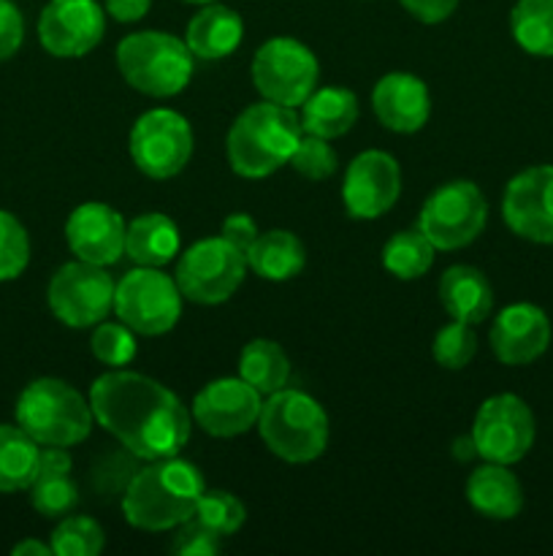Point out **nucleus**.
Wrapping results in <instances>:
<instances>
[{"mask_svg": "<svg viewBox=\"0 0 553 556\" xmlns=\"http://www.w3.org/2000/svg\"><path fill=\"white\" fill-rule=\"evenodd\" d=\"M434 244L421 228H407L394 233L383 248V266L399 280H417L434 264Z\"/></svg>", "mask_w": 553, "mask_h": 556, "instance_id": "7c9ffc66", "label": "nucleus"}, {"mask_svg": "<svg viewBox=\"0 0 553 556\" xmlns=\"http://www.w3.org/2000/svg\"><path fill=\"white\" fill-rule=\"evenodd\" d=\"M244 255H247L249 269L271 282L291 280L307 264L301 239L291 231H282V228L258 233V239L249 244V250Z\"/></svg>", "mask_w": 553, "mask_h": 556, "instance_id": "bb28decb", "label": "nucleus"}, {"mask_svg": "<svg viewBox=\"0 0 553 556\" xmlns=\"http://www.w3.org/2000/svg\"><path fill=\"white\" fill-rule=\"evenodd\" d=\"M30 264V237L11 212L0 210V282L16 280Z\"/></svg>", "mask_w": 553, "mask_h": 556, "instance_id": "72a5a7b5", "label": "nucleus"}, {"mask_svg": "<svg viewBox=\"0 0 553 556\" xmlns=\"http://www.w3.org/2000/svg\"><path fill=\"white\" fill-rule=\"evenodd\" d=\"M466 500L477 514L497 521L515 519L524 508L520 481L515 472L507 470V465H497V462H486L472 470V476L466 478Z\"/></svg>", "mask_w": 553, "mask_h": 556, "instance_id": "4be33fe9", "label": "nucleus"}, {"mask_svg": "<svg viewBox=\"0 0 553 556\" xmlns=\"http://www.w3.org/2000/svg\"><path fill=\"white\" fill-rule=\"evenodd\" d=\"M318 58L296 38H269L255 52L253 85L271 103L287 109L301 106L318 90Z\"/></svg>", "mask_w": 553, "mask_h": 556, "instance_id": "1a4fd4ad", "label": "nucleus"}, {"mask_svg": "<svg viewBox=\"0 0 553 556\" xmlns=\"http://www.w3.org/2000/svg\"><path fill=\"white\" fill-rule=\"evenodd\" d=\"M117 68L133 90L168 98L188 87L193 76V52L171 33H130L117 47Z\"/></svg>", "mask_w": 553, "mask_h": 556, "instance_id": "423d86ee", "label": "nucleus"}, {"mask_svg": "<svg viewBox=\"0 0 553 556\" xmlns=\"http://www.w3.org/2000/svg\"><path fill=\"white\" fill-rule=\"evenodd\" d=\"M70 454L60 445H43L38 454V470L30 483V503L47 519H60L79 505V486L70 478Z\"/></svg>", "mask_w": 553, "mask_h": 556, "instance_id": "412c9836", "label": "nucleus"}, {"mask_svg": "<svg viewBox=\"0 0 553 556\" xmlns=\"http://www.w3.org/2000/svg\"><path fill=\"white\" fill-rule=\"evenodd\" d=\"M130 157L152 179H171L193 155V130L173 109H150L130 130Z\"/></svg>", "mask_w": 553, "mask_h": 556, "instance_id": "9b49d317", "label": "nucleus"}, {"mask_svg": "<svg viewBox=\"0 0 553 556\" xmlns=\"http://www.w3.org/2000/svg\"><path fill=\"white\" fill-rule=\"evenodd\" d=\"M486 220L488 204L480 188L466 179H453L428 195L417 228L437 250H461L480 237Z\"/></svg>", "mask_w": 553, "mask_h": 556, "instance_id": "6e6552de", "label": "nucleus"}, {"mask_svg": "<svg viewBox=\"0 0 553 556\" xmlns=\"http://www.w3.org/2000/svg\"><path fill=\"white\" fill-rule=\"evenodd\" d=\"M125 220L117 210L101 201H87L70 212L65 239L70 253L95 266H112L125 255Z\"/></svg>", "mask_w": 553, "mask_h": 556, "instance_id": "a211bd4d", "label": "nucleus"}, {"mask_svg": "<svg viewBox=\"0 0 553 556\" xmlns=\"http://www.w3.org/2000/svg\"><path fill=\"white\" fill-rule=\"evenodd\" d=\"M548 345H551V320L537 304H510L493 320L491 351L507 367L537 362Z\"/></svg>", "mask_w": 553, "mask_h": 556, "instance_id": "6ab92c4d", "label": "nucleus"}, {"mask_svg": "<svg viewBox=\"0 0 553 556\" xmlns=\"http://www.w3.org/2000/svg\"><path fill=\"white\" fill-rule=\"evenodd\" d=\"M417 22H426V25H437L445 22L455 11L459 0H399Z\"/></svg>", "mask_w": 553, "mask_h": 556, "instance_id": "a19ab883", "label": "nucleus"}, {"mask_svg": "<svg viewBox=\"0 0 553 556\" xmlns=\"http://www.w3.org/2000/svg\"><path fill=\"white\" fill-rule=\"evenodd\" d=\"M114 313L136 334L160 337L171 331L182 315V291L177 280L163 275L157 266H139L114 288Z\"/></svg>", "mask_w": 553, "mask_h": 556, "instance_id": "0eeeda50", "label": "nucleus"}, {"mask_svg": "<svg viewBox=\"0 0 553 556\" xmlns=\"http://www.w3.org/2000/svg\"><path fill=\"white\" fill-rule=\"evenodd\" d=\"M222 239H228L233 248H239L242 253H247L249 244L258 239V226H255V220L249 215L236 212V215H228L226 223H222Z\"/></svg>", "mask_w": 553, "mask_h": 556, "instance_id": "ea45409f", "label": "nucleus"}, {"mask_svg": "<svg viewBox=\"0 0 553 556\" xmlns=\"http://www.w3.org/2000/svg\"><path fill=\"white\" fill-rule=\"evenodd\" d=\"M239 378L247 380L260 394H274L291 380V362L285 351L271 340H253L239 356Z\"/></svg>", "mask_w": 553, "mask_h": 556, "instance_id": "c85d7f7f", "label": "nucleus"}, {"mask_svg": "<svg viewBox=\"0 0 553 556\" xmlns=\"http://www.w3.org/2000/svg\"><path fill=\"white\" fill-rule=\"evenodd\" d=\"M439 302L445 313L464 324H483L493 309V288L475 266H450L439 280Z\"/></svg>", "mask_w": 553, "mask_h": 556, "instance_id": "b1692460", "label": "nucleus"}, {"mask_svg": "<svg viewBox=\"0 0 553 556\" xmlns=\"http://www.w3.org/2000/svg\"><path fill=\"white\" fill-rule=\"evenodd\" d=\"M301 119L280 103H255L233 119L226 139L228 163L239 177L263 179L291 163L301 139Z\"/></svg>", "mask_w": 553, "mask_h": 556, "instance_id": "7ed1b4c3", "label": "nucleus"}, {"mask_svg": "<svg viewBox=\"0 0 553 556\" xmlns=\"http://www.w3.org/2000/svg\"><path fill=\"white\" fill-rule=\"evenodd\" d=\"M247 269V255L228 239H201L179 258L177 286L190 302L222 304L239 291Z\"/></svg>", "mask_w": 553, "mask_h": 556, "instance_id": "9d476101", "label": "nucleus"}, {"mask_svg": "<svg viewBox=\"0 0 553 556\" xmlns=\"http://www.w3.org/2000/svg\"><path fill=\"white\" fill-rule=\"evenodd\" d=\"M171 552L177 556H215L220 552L222 538L211 532L209 527L201 525L198 519H188L182 527H177Z\"/></svg>", "mask_w": 553, "mask_h": 556, "instance_id": "4c0bfd02", "label": "nucleus"}, {"mask_svg": "<svg viewBox=\"0 0 553 556\" xmlns=\"http://www.w3.org/2000/svg\"><path fill=\"white\" fill-rule=\"evenodd\" d=\"M242 378H217L193 400V418L211 438H239L258 424L263 400Z\"/></svg>", "mask_w": 553, "mask_h": 556, "instance_id": "2eb2a0df", "label": "nucleus"}, {"mask_svg": "<svg viewBox=\"0 0 553 556\" xmlns=\"http://www.w3.org/2000/svg\"><path fill=\"white\" fill-rule=\"evenodd\" d=\"M258 429L266 448L291 465L314 462L329 445V416L318 400L296 389L269 394L260 410Z\"/></svg>", "mask_w": 553, "mask_h": 556, "instance_id": "39448f33", "label": "nucleus"}, {"mask_svg": "<svg viewBox=\"0 0 553 556\" xmlns=\"http://www.w3.org/2000/svg\"><path fill=\"white\" fill-rule=\"evenodd\" d=\"M206 492L198 467L179 456L152 459L130 476L123 494L125 521L136 530L166 532L193 519L195 505Z\"/></svg>", "mask_w": 553, "mask_h": 556, "instance_id": "f03ea898", "label": "nucleus"}, {"mask_svg": "<svg viewBox=\"0 0 553 556\" xmlns=\"http://www.w3.org/2000/svg\"><path fill=\"white\" fill-rule=\"evenodd\" d=\"M95 421L139 459L177 456L190 440V413L173 391L146 375L117 369L90 389Z\"/></svg>", "mask_w": 553, "mask_h": 556, "instance_id": "f257e3e1", "label": "nucleus"}, {"mask_svg": "<svg viewBox=\"0 0 553 556\" xmlns=\"http://www.w3.org/2000/svg\"><path fill=\"white\" fill-rule=\"evenodd\" d=\"M535 413L515 394L488 396L472 424L477 456L507 467L529 454L535 445Z\"/></svg>", "mask_w": 553, "mask_h": 556, "instance_id": "f8f14e48", "label": "nucleus"}, {"mask_svg": "<svg viewBox=\"0 0 553 556\" xmlns=\"http://www.w3.org/2000/svg\"><path fill=\"white\" fill-rule=\"evenodd\" d=\"M193 519H198L201 525L209 527L220 538H231L242 530L244 519H247V510H244L239 497L222 492V489H211V492L201 494Z\"/></svg>", "mask_w": 553, "mask_h": 556, "instance_id": "473e14b6", "label": "nucleus"}, {"mask_svg": "<svg viewBox=\"0 0 553 556\" xmlns=\"http://www.w3.org/2000/svg\"><path fill=\"white\" fill-rule=\"evenodd\" d=\"M291 166L296 168L301 177L314 179H329L336 172V152L329 144V139H320V136H301L291 155Z\"/></svg>", "mask_w": 553, "mask_h": 556, "instance_id": "e433bc0d", "label": "nucleus"}, {"mask_svg": "<svg viewBox=\"0 0 553 556\" xmlns=\"http://www.w3.org/2000/svg\"><path fill=\"white\" fill-rule=\"evenodd\" d=\"M106 14L98 0H49L38 16L41 47L54 58H85L101 43Z\"/></svg>", "mask_w": 553, "mask_h": 556, "instance_id": "4468645a", "label": "nucleus"}, {"mask_svg": "<svg viewBox=\"0 0 553 556\" xmlns=\"http://www.w3.org/2000/svg\"><path fill=\"white\" fill-rule=\"evenodd\" d=\"M510 33L524 52L553 58V0H518L510 11Z\"/></svg>", "mask_w": 553, "mask_h": 556, "instance_id": "c756f323", "label": "nucleus"}, {"mask_svg": "<svg viewBox=\"0 0 553 556\" xmlns=\"http://www.w3.org/2000/svg\"><path fill=\"white\" fill-rule=\"evenodd\" d=\"M372 109L380 123L396 134H415L428 123L432 96L428 87L407 71L385 74L372 90Z\"/></svg>", "mask_w": 553, "mask_h": 556, "instance_id": "aec40b11", "label": "nucleus"}, {"mask_svg": "<svg viewBox=\"0 0 553 556\" xmlns=\"http://www.w3.org/2000/svg\"><path fill=\"white\" fill-rule=\"evenodd\" d=\"M16 424L38 445H70L87 440L92 432V405L65 380L38 378L25 386L16 400Z\"/></svg>", "mask_w": 553, "mask_h": 556, "instance_id": "20e7f679", "label": "nucleus"}, {"mask_svg": "<svg viewBox=\"0 0 553 556\" xmlns=\"http://www.w3.org/2000/svg\"><path fill=\"white\" fill-rule=\"evenodd\" d=\"M92 356L98 358L106 367H125V364L133 362L136 356V331L130 326H125L123 320L119 324H108V320H101L92 334Z\"/></svg>", "mask_w": 553, "mask_h": 556, "instance_id": "c9c22d12", "label": "nucleus"}, {"mask_svg": "<svg viewBox=\"0 0 553 556\" xmlns=\"http://www.w3.org/2000/svg\"><path fill=\"white\" fill-rule=\"evenodd\" d=\"M450 454H453L459 462H470L472 456H477V448H475V440H472V434H470V438L455 440L453 448H450Z\"/></svg>", "mask_w": 553, "mask_h": 556, "instance_id": "c03bdc74", "label": "nucleus"}, {"mask_svg": "<svg viewBox=\"0 0 553 556\" xmlns=\"http://www.w3.org/2000/svg\"><path fill=\"white\" fill-rule=\"evenodd\" d=\"M49 546L57 556H98L106 546V532L90 516H65L54 527Z\"/></svg>", "mask_w": 553, "mask_h": 556, "instance_id": "2f4dec72", "label": "nucleus"}, {"mask_svg": "<svg viewBox=\"0 0 553 556\" xmlns=\"http://www.w3.org/2000/svg\"><path fill=\"white\" fill-rule=\"evenodd\" d=\"M114 280L103 266L74 261L54 271L47 302L54 318L70 329L98 326L114 309Z\"/></svg>", "mask_w": 553, "mask_h": 556, "instance_id": "ddd939ff", "label": "nucleus"}, {"mask_svg": "<svg viewBox=\"0 0 553 556\" xmlns=\"http://www.w3.org/2000/svg\"><path fill=\"white\" fill-rule=\"evenodd\" d=\"M358 98L345 87H320L301 103V130L320 139H339L356 125Z\"/></svg>", "mask_w": 553, "mask_h": 556, "instance_id": "a878e982", "label": "nucleus"}, {"mask_svg": "<svg viewBox=\"0 0 553 556\" xmlns=\"http://www.w3.org/2000/svg\"><path fill=\"white\" fill-rule=\"evenodd\" d=\"M184 3H195V5H206V3H217V0H184Z\"/></svg>", "mask_w": 553, "mask_h": 556, "instance_id": "a18cd8bd", "label": "nucleus"}, {"mask_svg": "<svg viewBox=\"0 0 553 556\" xmlns=\"http://www.w3.org/2000/svg\"><path fill=\"white\" fill-rule=\"evenodd\" d=\"M22 41H25V20H22V11L11 0H0V63L14 58L20 52Z\"/></svg>", "mask_w": 553, "mask_h": 556, "instance_id": "58836bf2", "label": "nucleus"}, {"mask_svg": "<svg viewBox=\"0 0 553 556\" xmlns=\"http://www.w3.org/2000/svg\"><path fill=\"white\" fill-rule=\"evenodd\" d=\"M152 0H103L106 14H112L117 22H139L150 11Z\"/></svg>", "mask_w": 553, "mask_h": 556, "instance_id": "79ce46f5", "label": "nucleus"}, {"mask_svg": "<svg viewBox=\"0 0 553 556\" xmlns=\"http://www.w3.org/2000/svg\"><path fill=\"white\" fill-rule=\"evenodd\" d=\"M179 228L177 223L160 212L139 215L125 228V255L139 266H166L179 253Z\"/></svg>", "mask_w": 553, "mask_h": 556, "instance_id": "393cba45", "label": "nucleus"}, {"mask_svg": "<svg viewBox=\"0 0 553 556\" xmlns=\"http://www.w3.org/2000/svg\"><path fill=\"white\" fill-rule=\"evenodd\" d=\"M244 36L242 16L220 3H206L184 30V43L201 60H222L236 52Z\"/></svg>", "mask_w": 553, "mask_h": 556, "instance_id": "5701e85b", "label": "nucleus"}, {"mask_svg": "<svg viewBox=\"0 0 553 556\" xmlns=\"http://www.w3.org/2000/svg\"><path fill=\"white\" fill-rule=\"evenodd\" d=\"M510 231L537 244H553V166H531L515 174L502 199Z\"/></svg>", "mask_w": 553, "mask_h": 556, "instance_id": "f3484780", "label": "nucleus"}, {"mask_svg": "<svg viewBox=\"0 0 553 556\" xmlns=\"http://www.w3.org/2000/svg\"><path fill=\"white\" fill-rule=\"evenodd\" d=\"M11 554L14 556H49L52 554V546H43V543H38V541H22V543H16L14 548H11Z\"/></svg>", "mask_w": 553, "mask_h": 556, "instance_id": "37998d69", "label": "nucleus"}, {"mask_svg": "<svg viewBox=\"0 0 553 556\" xmlns=\"http://www.w3.org/2000/svg\"><path fill=\"white\" fill-rule=\"evenodd\" d=\"M36 440L16 424H0V494L27 492L38 470Z\"/></svg>", "mask_w": 553, "mask_h": 556, "instance_id": "cd10ccee", "label": "nucleus"}, {"mask_svg": "<svg viewBox=\"0 0 553 556\" xmlns=\"http://www.w3.org/2000/svg\"><path fill=\"white\" fill-rule=\"evenodd\" d=\"M475 351L477 337L472 331V324H464V320H453L439 329L432 345L434 362L445 369H464L475 358Z\"/></svg>", "mask_w": 553, "mask_h": 556, "instance_id": "f704fd0d", "label": "nucleus"}, {"mask_svg": "<svg viewBox=\"0 0 553 556\" xmlns=\"http://www.w3.org/2000/svg\"><path fill=\"white\" fill-rule=\"evenodd\" d=\"M401 172L394 155L383 150H366L352 157L342 182V199L347 212L358 220L383 217L399 201Z\"/></svg>", "mask_w": 553, "mask_h": 556, "instance_id": "dca6fc26", "label": "nucleus"}]
</instances>
